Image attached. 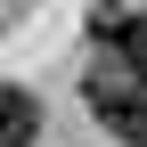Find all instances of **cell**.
<instances>
[{
  "instance_id": "obj_1",
  "label": "cell",
  "mask_w": 147,
  "mask_h": 147,
  "mask_svg": "<svg viewBox=\"0 0 147 147\" xmlns=\"http://www.w3.org/2000/svg\"><path fill=\"white\" fill-rule=\"evenodd\" d=\"M82 98H90V115H98L123 147H147V74H139L131 57L98 49V65L82 74Z\"/></svg>"
},
{
  "instance_id": "obj_2",
  "label": "cell",
  "mask_w": 147,
  "mask_h": 147,
  "mask_svg": "<svg viewBox=\"0 0 147 147\" xmlns=\"http://www.w3.org/2000/svg\"><path fill=\"white\" fill-rule=\"evenodd\" d=\"M33 139H41V98L0 82V147H33Z\"/></svg>"
}]
</instances>
